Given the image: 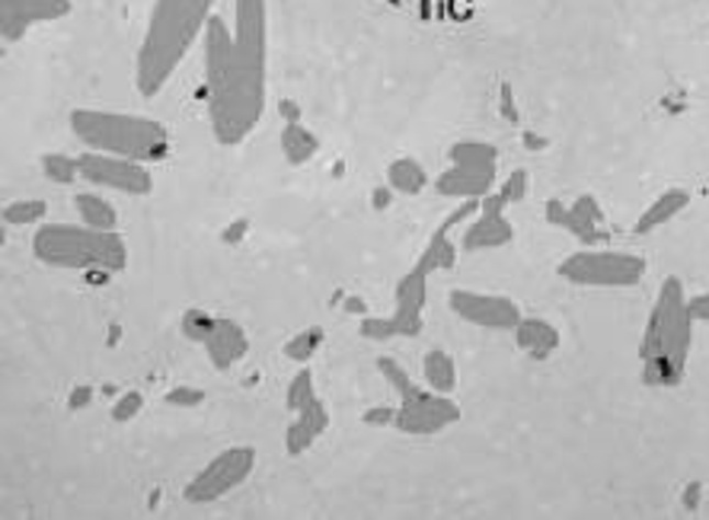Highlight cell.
<instances>
[{
  "label": "cell",
  "mask_w": 709,
  "mask_h": 520,
  "mask_svg": "<svg viewBox=\"0 0 709 520\" xmlns=\"http://www.w3.org/2000/svg\"><path fill=\"white\" fill-rule=\"evenodd\" d=\"M269 65V7L266 0H236L234 30L224 16L204 26V102L214 141L243 144L266 112Z\"/></svg>",
  "instance_id": "cell-1"
},
{
  "label": "cell",
  "mask_w": 709,
  "mask_h": 520,
  "mask_svg": "<svg viewBox=\"0 0 709 520\" xmlns=\"http://www.w3.org/2000/svg\"><path fill=\"white\" fill-rule=\"evenodd\" d=\"M218 0H154L147 33L141 38L135 65L137 93L154 99L186 62L192 45L204 35Z\"/></svg>",
  "instance_id": "cell-2"
},
{
  "label": "cell",
  "mask_w": 709,
  "mask_h": 520,
  "mask_svg": "<svg viewBox=\"0 0 709 520\" xmlns=\"http://www.w3.org/2000/svg\"><path fill=\"white\" fill-rule=\"evenodd\" d=\"M694 317L687 310L684 281L668 275L658 288L655 307L645 320L640 342L642 384L645 387H677L687 374L694 345Z\"/></svg>",
  "instance_id": "cell-3"
},
{
  "label": "cell",
  "mask_w": 709,
  "mask_h": 520,
  "mask_svg": "<svg viewBox=\"0 0 709 520\" xmlns=\"http://www.w3.org/2000/svg\"><path fill=\"white\" fill-rule=\"evenodd\" d=\"M70 129L87 151L129 157L137 163H157L169 157V131L157 119L122 115L102 109H74Z\"/></svg>",
  "instance_id": "cell-4"
},
{
  "label": "cell",
  "mask_w": 709,
  "mask_h": 520,
  "mask_svg": "<svg viewBox=\"0 0 709 520\" xmlns=\"http://www.w3.org/2000/svg\"><path fill=\"white\" fill-rule=\"evenodd\" d=\"M35 259L70 272H122L129 265V246L119 230L87 224H42L33 236Z\"/></svg>",
  "instance_id": "cell-5"
},
{
  "label": "cell",
  "mask_w": 709,
  "mask_h": 520,
  "mask_svg": "<svg viewBox=\"0 0 709 520\" xmlns=\"http://www.w3.org/2000/svg\"><path fill=\"white\" fill-rule=\"evenodd\" d=\"M645 268L649 265L636 253L588 246L560 262V278L575 288H636Z\"/></svg>",
  "instance_id": "cell-6"
},
{
  "label": "cell",
  "mask_w": 709,
  "mask_h": 520,
  "mask_svg": "<svg viewBox=\"0 0 709 520\" xmlns=\"http://www.w3.org/2000/svg\"><path fill=\"white\" fill-rule=\"evenodd\" d=\"M429 278L432 272L416 262L403 278L397 281L394 294V313L390 317H365L358 332L372 342H387V339H416L425 329V303H429Z\"/></svg>",
  "instance_id": "cell-7"
},
{
  "label": "cell",
  "mask_w": 709,
  "mask_h": 520,
  "mask_svg": "<svg viewBox=\"0 0 709 520\" xmlns=\"http://www.w3.org/2000/svg\"><path fill=\"white\" fill-rule=\"evenodd\" d=\"M256 469V447H228L214 456L204 466L199 476L189 479L186 486V501L189 505H214L224 495H231L234 488H240Z\"/></svg>",
  "instance_id": "cell-8"
},
{
  "label": "cell",
  "mask_w": 709,
  "mask_h": 520,
  "mask_svg": "<svg viewBox=\"0 0 709 520\" xmlns=\"http://www.w3.org/2000/svg\"><path fill=\"white\" fill-rule=\"evenodd\" d=\"M457 422H461V406L451 399V392H435L425 387L400 399L394 412V428L409 438H435Z\"/></svg>",
  "instance_id": "cell-9"
},
{
  "label": "cell",
  "mask_w": 709,
  "mask_h": 520,
  "mask_svg": "<svg viewBox=\"0 0 709 520\" xmlns=\"http://www.w3.org/2000/svg\"><path fill=\"white\" fill-rule=\"evenodd\" d=\"M80 161V179L84 182H93L100 189H112V192H122V196H151L154 192V179L147 173V166L129 157H112V154H97V151H87Z\"/></svg>",
  "instance_id": "cell-10"
},
{
  "label": "cell",
  "mask_w": 709,
  "mask_h": 520,
  "mask_svg": "<svg viewBox=\"0 0 709 520\" xmlns=\"http://www.w3.org/2000/svg\"><path fill=\"white\" fill-rule=\"evenodd\" d=\"M447 307L464 323L492 329V332H514L518 323L524 320L521 307L511 297H502V294L451 291L447 294Z\"/></svg>",
  "instance_id": "cell-11"
},
{
  "label": "cell",
  "mask_w": 709,
  "mask_h": 520,
  "mask_svg": "<svg viewBox=\"0 0 709 520\" xmlns=\"http://www.w3.org/2000/svg\"><path fill=\"white\" fill-rule=\"evenodd\" d=\"M546 221L553 228H563L569 236L588 243V246H598L608 240V230H605V211L598 204L595 196H578L573 204H563V201H546Z\"/></svg>",
  "instance_id": "cell-12"
},
{
  "label": "cell",
  "mask_w": 709,
  "mask_h": 520,
  "mask_svg": "<svg viewBox=\"0 0 709 520\" xmlns=\"http://www.w3.org/2000/svg\"><path fill=\"white\" fill-rule=\"evenodd\" d=\"M70 10V0H0V35L3 42H20L33 26L65 20Z\"/></svg>",
  "instance_id": "cell-13"
},
{
  "label": "cell",
  "mask_w": 709,
  "mask_h": 520,
  "mask_svg": "<svg viewBox=\"0 0 709 520\" xmlns=\"http://www.w3.org/2000/svg\"><path fill=\"white\" fill-rule=\"evenodd\" d=\"M496 166H464V163H451V169H444L435 179V192L444 198H486L496 192Z\"/></svg>",
  "instance_id": "cell-14"
},
{
  "label": "cell",
  "mask_w": 709,
  "mask_h": 520,
  "mask_svg": "<svg viewBox=\"0 0 709 520\" xmlns=\"http://www.w3.org/2000/svg\"><path fill=\"white\" fill-rule=\"evenodd\" d=\"M204 352H208V358L214 364V370H231L236 361L246 358V352H250V335H246V329L234 320H228V317H214V323H211V332H208V339L202 342Z\"/></svg>",
  "instance_id": "cell-15"
},
{
  "label": "cell",
  "mask_w": 709,
  "mask_h": 520,
  "mask_svg": "<svg viewBox=\"0 0 709 520\" xmlns=\"http://www.w3.org/2000/svg\"><path fill=\"white\" fill-rule=\"evenodd\" d=\"M514 240V228L506 218V211H479L473 224L464 230L461 246L464 253H483V250H499Z\"/></svg>",
  "instance_id": "cell-16"
},
{
  "label": "cell",
  "mask_w": 709,
  "mask_h": 520,
  "mask_svg": "<svg viewBox=\"0 0 709 520\" xmlns=\"http://www.w3.org/2000/svg\"><path fill=\"white\" fill-rule=\"evenodd\" d=\"M690 208V192L687 189H668V192H662V196L655 198L645 211L640 214V221L633 224V233L636 236H649V233H655V230L668 228L675 218H680L684 211Z\"/></svg>",
  "instance_id": "cell-17"
},
{
  "label": "cell",
  "mask_w": 709,
  "mask_h": 520,
  "mask_svg": "<svg viewBox=\"0 0 709 520\" xmlns=\"http://www.w3.org/2000/svg\"><path fill=\"white\" fill-rule=\"evenodd\" d=\"M514 339H518V348L531 361H546L560 348V329L541 317H524L514 329Z\"/></svg>",
  "instance_id": "cell-18"
},
{
  "label": "cell",
  "mask_w": 709,
  "mask_h": 520,
  "mask_svg": "<svg viewBox=\"0 0 709 520\" xmlns=\"http://www.w3.org/2000/svg\"><path fill=\"white\" fill-rule=\"evenodd\" d=\"M278 144H281V154H285V161L291 163V166H304V163H310L320 154V137L307 129V125H301V119L288 122L281 129Z\"/></svg>",
  "instance_id": "cell-19"
},
{
  "label": "cell",
  "mask_w": 709,
  "mask_h": 520,
  "mask_svg": "<svg viewBox=\"0 0 709 520\" xmlns=\"http://www.w3.org/2000/svg\"><path fill=\"white\" fill-rule=\"evenodd\" d=\"M429 186V173L425 166L412 157H397L387 166V189L397 196H419Z\"/></svg>",
  "instance_id": "cell-20"
},
{
  "label": "cell",
  "mask_w": 709,
  "mask_h": 520,
  "mask_svg": "<svg viewBox=\"0 0 709 520\" xmlns=\"http://www.w3.org/2000/svg\"><path fill=\"white\" fill-rule=\"evenodd\" d=\"M422 374H425V387L435 392H454L457 390V364L447 352L432 348L422 358Z\"/></svg>",
  "instance_id": "cell-21"
},
{
  "label": "cell",
  "mask_w": 709,
  "mask_h": 520,
  "mask_svg": "<svg viewBox=\"0 0 709 520\" xmlns=\"http://www.w3.org/2000/svg\"><path fill=\"white\" fill-rule=\"evenodd\" d=\"M419 262L435 275V272H447V268H454L457 265V246H454V240H451V224H441L435 233H432V240H429V246H425V253L419 256Z\"/></svg>",
  "instance_id": "cell-22"
},
{
  "label": "cell",
  "mask_w": 709,
  "mask_h": 520,
  "mask_svg": "<svg viewBox=\"0 0 709 520\" xmlns=\"http://www.w3.org/2000/svg\"><path fill=\"white\" fill-rule=\"evenodd\" d=\"M74 204H77V214L87 228L119 230V211L106 198L93 196V192H80L74 198Z\"/></svg>",
  "instance_id": "cell-23"
},
{
  "label": "cell",
  "mask_w": 709,
  "mask_h": 520,
  "mask_svg": "<svg viewBox=\"0 0 709 520\" xmlns=\"http://www.w3.org/2000/svg\"><path fill=\"white\" fill-rule=\"evenodd\" d=\"M451 163H464V166H496L499 163V147L489 141H457L447 151Z\"/></svg>",
  "instance_id": "cell-24"
},
{
  "label": "cell",
  "mask_w": 709,
  "mask_h": 520,
  "mask_svg": "<svg viewBox=\"0 0 709 520\" xmlns=\"http://www.w3.org/2000/svg\"><path fill=\"white\" fill-rule=\"evenodd\" d=\"M48 214V201L42 198H20V201H10L3 208V224L10 228H33V224H42Z\"/></svg>",
  "instance_id": "cell-25"
},
{
  "label": "cell",
  "mask_w": 709,
  "mask_h": 520,
  "mask_svg": "<svg viewBox=\"0 0 709 520\" xmlns=\"http://www.w3.org/2000/svg\"><path fill=\"white\" fill-rule=\"evenodd\" d=\"M323 339H326V329H323V325H307V329H301L298 335H291V339L285 342V358L304 364V361H310L320 352Z\"/></svg>",
  "instance_id": "cell-26"
},
{
  "label": "cell",
  "mask_w": 709,
  "mask_h": 520,
  "mask_svg": "<svg viewBox=\"0 0 709 520\" xmlns=\"http://www.w3.org/2000/svg\"><path fill=\"white\" fill-rule=\"evenodd\" d=\"M42 173L55 186H70L80 179V161H74L68 154H42Z\"/></svg>",
  "instance_id": "cell-27"
},
{
  "label": "cell",
  "mask_w": 709,
  "mask_h": 520,
  "mask_svg": "<svg viewBox=\"0 0 709 520\" xmlns=\"http://www.w3.org/2000/svg\"><path fill=\"white\" fill-rule=\"evenodd\" d=\"M317 399V387H313V374H310V367H301L295 377H291V384H288V396H285V402H288V409L298 416L304 406H310Z\"/></svg>",
  "instance_id": "cell-28"
},
{
  "label": "cell",
  "mask_w": 709,
  "mask_h": 520,
  "mask_svg": "<svg viewBox=\"0 0 709 520\" xmlns=\"http://www.w3.org/2000/svg\"><path fill=\"white\" fill-rule=\"evenodd\" d=\"M377 370L384 374V380L394 387V392L400 396V399H406V396H412V392H419L422 387L409 377L403 370V364H397L394 358H377Z\"/></svg>",
  "instance_id": "cell-29"
},
{
  "label": "cell",
  "mask_w": 709,
  "mask_h": 520,
  "mask_svg": "<svg viewBox=\"0 0 709 520\" xmlns=\"http://www.w3.org/2000/svg\"><path fill=\"white\" fill-rule=\"evenodd\" d=\"M317 438H320V434L295 416V422L288 424V431H285V451H288V456L307 454V451L313 447V441H317Z\"/></svg>",
  "instance_id": "cell-30"
},
{
  "label": "cell",
  "mask_w": 709,
  "mask_h": 520,
  "mask_svg": "<svg viewBox=\"0 0 709 520\" xmlns=\"http://www.w3.org/2000/svg\"><path fill=\"white\" fill-rule=\"evenodd\" d=\"M211 323H214V317H208L204 310L192 307V310H186V313H182L179 329H182V335H186L189 342H204V339H208V332H211Z\"/></svg>",
  "instance_id": "cell-31"
},
{
  "label": "cell",
  "mask_w": 709,
  "mask_h": 520,
  "mask_svg": "<svg viewBox=\"0 0 709 520\" xmlns=\"http://www.w3.org/2000/svg\"><path fill=\"white\" fill-rule=\"evenodd\" d=\"M528 186H531V173L528 169H511L508 173V179L499 186V196L506 198L508 204H514V201H524V196H528Z\"/></svg>",
  "instance_id": "cell-32"
},
{
  "label": "cell",
  "mask_w": 709,
  "mask_h": 520,
  "mask_svg": "<svg viewBox=\"0 0 709 520\" xmlns=\"http://www.w3.org/2000/svg\"><path fill=\"white\" fill-rule=\"evenodd\" d=\"M144 409V396L137 390H129L119 396V402L112 406V422H132L137 412Z\"/></svg>",
  "instance_id": "cell-33"
},
{
  "label": "cell",
  "mask_w": 709,
  "mask_h": 520,
  "mask_svg": "<svg viewBox=\"0 0 709 520\" xmlns=\"http://www.w3.org/2000/svg\"><path fill=\"white\" fill-rule=\"evenodd\" d=\"M164 399H167V406H173V409H196V406L204 402V392L196 390V387H173Z\"/></svg>",
  "instance_id": "cell-34"
},
{
  "label": "cell",
  "mask_w": 709,
  "mask_h": 520,
  "mask_svg": "<svg viewBox=\"0 0 709 520\" xmlns=\"http://www.w3.org/2000/svg\"><path fill=\"white\" fill-rule=\"evenodd\" d=\"M687 310H690L694 323H707L709 325V291L687 297Z\"/></svg>",
  "instance_id": "cell-35"
},
{
  "label": "cell",
  "mask_w": 709,
  "mask_h": 520,
  "mask_svg": "<svg viewBox=\"0 0 709 520\" xmlns=\"http://www.w3.org/2000/svg\"><path fill=\"white\" fill-rule=\"evenodd\" d=\"M250 233V218H236L234 224H228V228L221 230V243H228V246H236L243 236Z\"/></svg>",
  "instance_id": "cell-36"
},
{
  "label": "cell",
  "mask_w": 709,
  "mask_h": 520,
  "mask_svg": "<svg viewBox=\"0 0 709 520\" xmlns=\"http://www.w3.org/2000/svg\"><path fill=\"white\" fill-rule=\"evenodd\" d=\"M90 399H93V387H77V390L68 396V409L70 412H80V409L90 406Z\"/></svg>",
  "instance_id": "cell-37"
},
{
  "label": "cell",
  "mask_w": 709,
  "mask_h": 520,
  "mask_svg": "<svg viewBox=\"0 0 709 520\" xmlns=\"http://www.w3.org/2000/svg\"><path fill=\"white\" fill-rule=\"evenodd\" d=\"M502 115H506L511 125H518V109H514V99H511V84H502Z\"/></svg>",
  "instance_id": "cell-38"
},
{
  "label": "cell",
  "mask_w": 709,
  "mask_h": 520,
  "mask_svg": "<svg viewBox=\"0 0 709 520\" xmlns=\"http://www.w3.org/2000/svg\"><path fill=\"white\" fill-rule=\"evenodd\" d=\"M394 412L397 409H372L365 412V424H394Z\"/></svg>",
  "instance_id": "cell-39"
},
{
  "label": "cell",
  "mask_w": 709,
  "mask_h": 520,
  "mask_svg": "<svg viewBox=\"0 0 709 520\" xmlns=\"http://www.w3.org/2000/svg\"><path fill=\"white\" fill-rule=\"evenodd\" d=\"M281 112L288 115V122H298V119H301V112H298V106H295L291 99H285V102H281Z\"/></svg>",
  "instance_id": "cell-40"
}]
</instances>
